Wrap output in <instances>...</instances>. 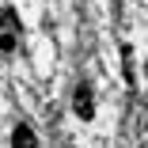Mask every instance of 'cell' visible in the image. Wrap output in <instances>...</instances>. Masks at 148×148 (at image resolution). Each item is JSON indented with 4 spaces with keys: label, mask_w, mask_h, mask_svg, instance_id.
<instances>
[{
    "label": "cell",
    "mask_w": 148,
    "mask_h": 148,
    "mask_svg": "<svg viewBox=\"0 0 148 148\" xmlns=\"http://www.w3.org/2000/svg\"><path fill=\"white\" fill-rule=\"evenodd\" d=\"M72 110H76V118H84V122H91V118H95V95H91V87H87V84L76 87V95H72Z\"/></svg>",
    "instance_id": "cell-1"
},
{
    "label": "cell",
    "mask_w": 148,
    "mask_h": 148,
    "mask_svg": "<svg viewBox=\"0 0 148 148\" xmlns=\"http://www.w3.org/2000/svg\"><path fill=\"white\" fill-rule=\"evenodd\" d=\"M12 148H38L34 129H31V125H15V133H12Z\"/></svg>",
    "instance_id": "cell-2"
},
{
    "label": "cell",
    "mask_w": 148,
    "mask_h": 148,
    "mask_svg": "<svg viewBox=\"0 0 148 148\" xmlns=\"http://www.w3.org/2000/svg\"><path fill=\"white\" fill-rule=\"evenodd\" d=\"M0 27H4V31H12V34L19 31V19H15V12H12V8H4V12H0Z\"/></svg>",
    "instance_id": "cell-3"
},
{
    "label": "cell",
    "mask_w": 148,
    "mask_h": 148,
    "mask_svg": "<svg viewBox=\"0 0 148 148\" xmlns=\"http://www.w3.org/2000/svg\"><path fill=\"white\" fill-rule=\"evenodd\" d=\"M12 49H15V34L4 31V34H0V53H12Z\"/></svg>",
    "instance_id": "cell-4"
},
{
    "label": "cell",
    "mask_w": 148,
    "mask_h": 148,
    "mask_svg": "<svg viewBox=\"0 0 148 148\" xmlns=\"http://www.w3.org/2000/svg\"><path fill=\"white\" fill-rule=\"evenodd\" d=\"M144 76H148V65H144Z\"/></svg>",
    "instance_id": "cell-5"
}]
</instances>
